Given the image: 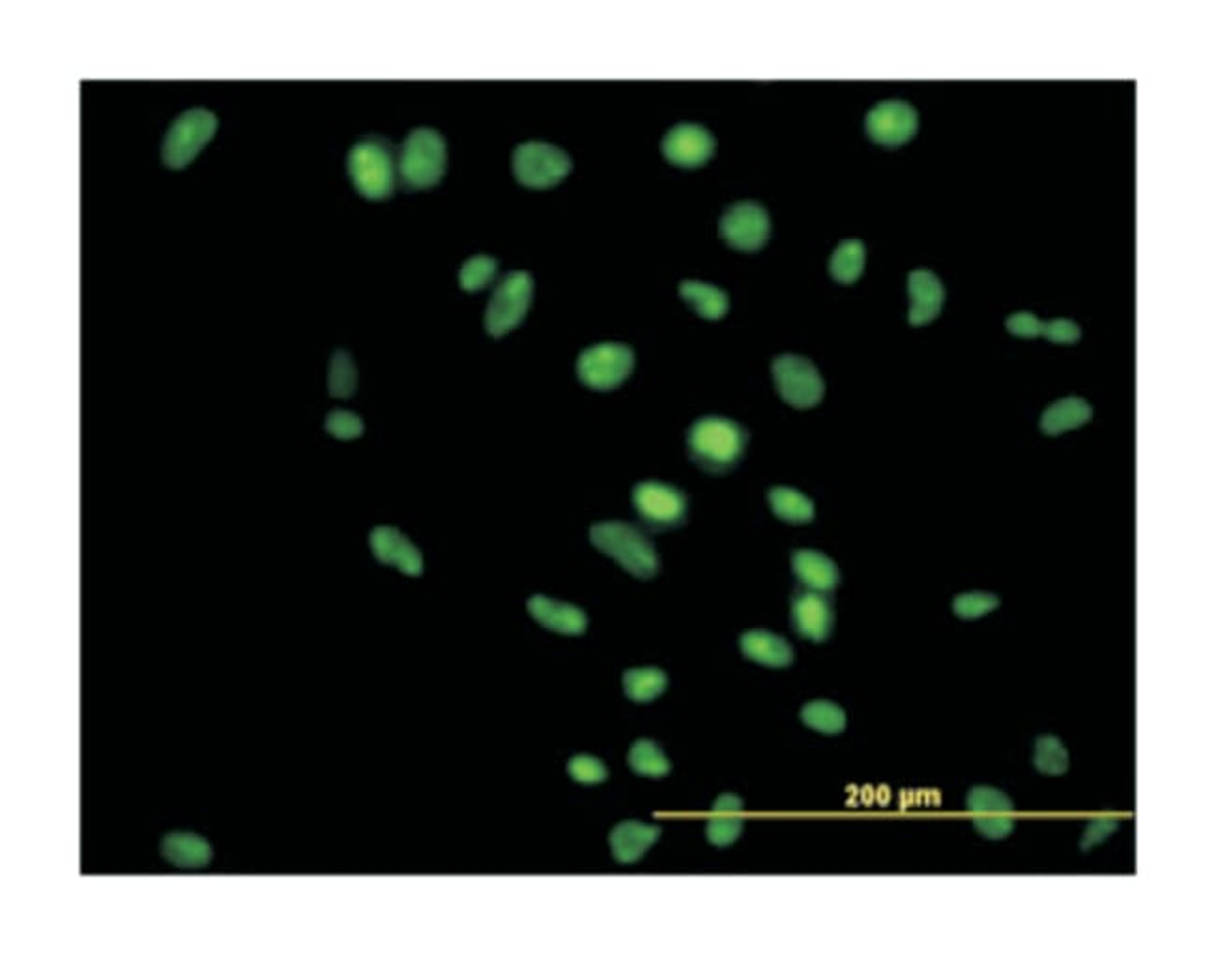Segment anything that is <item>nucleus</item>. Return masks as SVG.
<instances>
[{
  "label": "nucleus",
  "instance_id": "f257e3e1",
  "mask_svg": "<svg viewBox=\"0 0 1216 955\" xmlns=\"http://www.w3.org/2000/svg\"><path fill=\"white\" fill-rule=\"evenodd\" d=\"M590 541L637 578H651L659 569L656 548L640 529L631 524H593L590 528Z\"/></svg>",
  "mask_w": 1216,
  "mask_h": 955
},
{
  "label": "nucleus",
  "instance_id": "f03ea898",
  "mask_svg": "<svg viewBox=\"0 0 1216 955\" xmlns=\"http://www.w3.org/2000/svg\"><path fill=\"white\" fill-rule=\"evenodd\" d=\"M693 459L713 472L730 468L745 447V430L726 417H702L694 423L688 436Z\"/></svg>",
  "mask_w": 1216,
  "mask_h": 955
},
{
  "label": "nucleus",
  "instance_id": "7ed1b4c3",
  "mask_svg": "<svg viewBox=\"0 0 1216 955\" xmlns=\"http://www.w3.org/2000/svg\"><path fill=\"white\" fill-rule=\"evenodd\" d=\"M348 175L354 188L372 201L391 195L395 186V169L390 145L377 135H367L348 151Z\"/></svg>",
  "mask_w": 1216,
  "mask_h": 955
},
{
  "label": "nucleus",
  "instance_id": "20e7f679",
  "mask_svg": "<svg viewBox=\"0 0 1216 955\" xmlns=\"http://www.w3.org/2000/svg\"><path fill=\"white\" fill-rule=\"evenodd\" d=\"M446 170V143L431 127H417L404 138L399 156V172L410 188L435 186Z\"/></svg>",
  "mask_w": 1216,
  "mask_h": 955
},
{
  "label": "nucleus",
  "instance_id": "39448f33",
  "mask_svg": "<svg viewBox=\"0 0 1216 955\" xmlns=\"http://www.w3.org/2000/svg\"><path fill=\"white\" fill-rule=\"evenodd\" d=\"M217 119L209 109L183 111L172 120L161 143V161L169 169H183L196 158L202 146L214 137Z\"/></svg>",
  "mask_w": 1216,
  "mask_h": 955
},
{
  "label": "nucleus",
  "instance_id": "423d86ee",
  "mask_svg": "<svg viewBox=\"0 0 1216 955\" xmlns=\"http://www.w3.org/2000/svg\"><path fill=\"white\" fill-rule=\"evenodd\" d=\"M779 395L794 408H813L824 396V380L813 361L795 353L777 356L771 363Z\"/></svg>",
  "mask_w": 1216,
  "mask_h": 955
},
{
  "label": "nucleus",
  "instance_id": "0eeeda50",
  "mask_svg": "<svg viewBox=\"0 0 1216 955\" xmlns=\"http://www.w3.org/2000/svg\"><path fill=\"white\" fill-rule=\"evenodd\" d=\"M513 172L528 188H550L571 170V159L560 146L528 141L513 151Z\"/></svg>",
  "mask_w": 1216,
  "mask_h": 955
},
{
  "label": "nucleus",
  "instance_id": "6e6552de",
  "mask_svg": "<svg viewBox=\"0 0 1216 955\" xmlns=\"http://www.w3.org/2000/svg\"><path fill=\"white\" fill-rule=\"evenodd\" d=\"M635 353L622 342H599L582 350L577 361L580 382L592 390L605 391L622 384L629 377Z\"/></svg>",
  "mask_w": 1216,
  "mask_h": 955
},
{
  "label": "nucleus",
  "instance_id": "1a4fd4ad",
  "mask_svg": "<svg viewBox=\"0 0 1216 955\" xmlns=\"http://www.w3.org/2000/svg\"><path fill=\"white\" fill-rule=\"evenodd\" d=\"M532 277L526 271H511L497 284L486 311L487 334H507L523 321L532 300Z\"/></svg>",
  "mask_w": 1216,
  "mask_h": 955
},
{
  "label": "nucleus",
  "instance_id": "9d476101",
  "mask_svg": "<svg viewBox=\"0 0 1216 955\" xmlns=\"http://www.w3.org/2000/svg\"><path fill=\"white\" fill-rule=\"evenodd\" d=\"M718 233L736 249L755 251L766 244L769 234V215L762 204L755 201L734 202L726 207L718 221Z\"/></svg>",
  "mask_w": 1216,
  "mask_h": 955
},
{
  "label": "nucleus",
  "instance_id": "9b49d317",
  "mask_svg": "<svg viewBox=\"0 0 1216 955\" xmlns=\"http://www.w3.org/2000/svg\"><path fill=\"white\" fill-rule=\"evenodd\" d=\"M633 503L638 515L654 528L678 526L688 510V499L683 492L659 481L638 483L633 491Z\"/></svg>",
  "mask_w": 1216,
  "mask_h": 955
},
{
  "label": "nucleus",
  "instance_id": "f8f14e48",
  "mask_svg": "<svg viewBox=\"0 0 1216 955\" xmlns=\"http://www.w3.org/2000/svg\"><path fill=\"white\" fill-rule=\"evenodd\" d=\"M919 116L907 101L885 100L870 109L864 127L872 141L880 145L896 146L914 137Z\"/></svg>",
  "mask_w": 1216,
  "mask_h": 955
},
{
  "label": "nucleus",
  "instance_id": "ddd939ff",
  "mask_svg": "<svg viewBox=\"0 0 1216 955\" xmlns=\"http://www.w3.org/2000/svg\"><path fill=\"white\" fill-rule=\"evenodd\" d=\"M661 150L665 158L681 167H696L712 158L715 151V137L707 127L696 122H680L668 130L662 137Z\"/></svg>",
  "mask_w": 1216,
  "mask_h": 955
},
{
  "label": "nucleus",
  "instance_id": "4468645a",
  "mask_svg": "<svg viewBox=\"0 0 1216 955\" xmlns=\"http://www.w3.org/2000/svg\"><path fill=\"white\" fill-rule=\"evenodd\" d=\"M369 544L380 563L398 566L399 571L409 576L422 574V553L398 529L388 526L372 529Z\"/></svg>",
  "mask_w": 1216,
  "mask_h": 955
},
{
  "label": "nucleus",
  "instance_id": "2eb2a0df",
  "mask_svg": "<svg viewBox=\"0 0 1216 955\" xmlns=\"http://www.w3.org/2000/svg\"><path fill=\"white\" fill-rule=\"evenodd\" d=\"M529 616L545 629L558 634H582L588 627L587 614L574 604L561 603L545 595H534L528 600Z\"/></svg>",
  "mask_w": 1216,
  "mask_h": 955
},
{
  "label": "nucleus",
  "instance_id": "dca6fc26",
  "mask_svg": "<svg viewBox=\"0 0 1216 955\" xmlns=\"http://www.w3.org/2000/svg\"><path fill=\"white\" fill-rule=\"evenodd\" d=\"M907 290H910V297H912L907 318L914 326L928 324L939 315L946 292H944L941 281L934 276L933 271L925 270V268L912 271L907 276Z\"/></svg>",
  "mask_w": 1216,
  "mask_h": 955
},
{
  "label": "nucleus",
  "instance_id": "f3484780",
  "mask_svg": "<svg viewBox=\"0 0 1216 955\" xmlns=\"http://www.w3.org/2000/svg\"><path fill=\"white\" fill-rule=\"evenodd\" d=\"M795 630L813 641L826 640L833 627L832 604L822 593H800L792 606Z\"/></svg>",
  "mask_w": 1216,
  "mask_h": 955
},
{
  "label": "nucleus",
  "instance_id": "a211bd4d",
  "mask_svg": "<svg viewBox=\"0 0 1216 955\" xmlns=\"http://www.w3.org/2000/svg\"><path fill=\"white\" fill-rule=\"evenodd\" d=\"M659 836H661V829L656 824L624 821L612 829V855L622 864H633L643 858L644 853L659 840Z\"/></svg>",
  "mask_w": 1216,
  "mask_h": 955
},
{
  "label": "nucleus",
  "instance_id": "6ab92c4d",
  "mask_svg": "<svg viewBox=\"0 0 1216 955\" xmlns=\"http://www.w3.org/2000/svg\"><path fill=\"white\" fill-rule=\"evenodd\" d=\"M741 811H744L741 798L730 795V793H723L715 800L712 816L707 819V842L717 845V847H726V845L736 842L739 834H741V830H744L745 821L741 818Z\"/></svg>",
  "mask_w": 1216,
  "mask_h": 955
},
{
  "label": "nucleus",
  "instance_id": "aec40b11",
  "mask_svg": "<svg viewBox=\"0 0 1216 955\" xmlns=\"http://www.w3.org/2000/svg\"><path fill=\"white\" fill-rule=\"evenodd\" d=\"M739 648L745 656L769 667H784L792 664L794 651L784 638L768 630H749L741 636Z\"/></svg>",
  "mask_w": 1216,
  "mask_h": 955
},
{
  "label": "nucleus",
  "instance_id": "412c9836",
  "mask_svg": "<svg viewBox=\"0 0 1216 955\" xmlns=\"http://www.w3.org/2000/svg\"><path fill=\"white\" fill-rule=\"evenodd\" d=\"M795 576L807 585L811 592H832L838 584V569L826 553L816 550H797L792 555Z\"/></svg>",
  "mask_w": 1216,
  "mask_h": 955
},
{
  "label": "nucleus",
  "instance_id": "4be33fe9",
  "mask_svg": "<svg viewBox=\"0 0 1216 955\" xmlns=\"http://www.w3.org/2000/svg\"><path fill=\"white\" fill-rule=\"evenodd\" d=\"M161 855L165 861L175 864V866L183 867V869H197V867L207 866L210 858H212V849H210L209 842L202 840L197 834H188V832H172L161 840Z\"/></svg>",
  "mask_w": 1216,
  "mask_h": 955
},
{
  "label": "nucleus",
  "instance_id": "5701e85b",
  "mask_svg": "<svg viewBox=\"0 0 1216 955\" xmlns=\"http://www.w3.org/2000/svg\"><path fill=\"white\" fill-rule=\"evenodd\" d=\"M1091 419V406L1082 396H1067L1050 404L1040 417V427L1050 436L1082 427Z\"/></svg>",
  "mask_w": 1216,
  "mask_h": 955
},
{
  "label": "nucleus",
  "instance_id": "b1692460",
  "mask_svg": "<svg viewBox=\"0 0 1216 955\" xmlns=\"http://www.w3.org/2000/svg\"><path fill=\"white\" fill-rule=\"evenodd\" d=\"M680 294L689 305L696 308L700 316H704L707 321H717L721 316H725L728 308V296L725 290L712 283L693 281V279L681 281Z\"/></svg>",
  "mask_w": 1216,
  "mask_h": 955
},
{
  "label": "nucleus",
  "instance_id": "393cba45",
  "mask_svg": "<svg viewBox=\"0 0 1216 955\" xmlns=\"http://www.w3.org/2000/svg\"><path fill=\"white\" fill-rule=\"evenodd\" d=\"M667 673L659 667H633L624 673V692L637 704H648L667 690Z\"/></svg>",
  "mask_w": 1216,
  "mask_h": 955
},
{
  "label": "nucleus",
  "instance_id": "a878e982",
  "mask_svg": "<svg viewBox=\"0 0 1216 955\" xmlns=\"http://www.w3.org/2000/svg\"><path fill=\"white\" fill-rule=\"evenodd\" d=\"M769 505L779 518L792 524L813 520L814 505L803 492L790 486H776L768 494Z\"/></svg>",
  "mask_w": 1216,
  "mask_h": 955
},
{
  "label": "nucleus",
  "instance_id": "bb28decb",
  "mask_svg": "<svg viewBox=\"0 0 1216 955\" xmlns=\"http://www.w3.org/2000/svg\"><path fill=\"white\" fill-rule=\"evenodd\" d=\"M627 763L635 773L640 774V776H648V778H662V776L670 773V767H672L667 755L662 754L661 746L651 739H638L631 746Z\"/></svg>",
  "mask_w": 1216,
  "mask_h": 955
},
{
  "label": "nucleus",
  "instance_id": "cd10ccee",
  "mask_svg": "<svg viewBox=\"0 0 1216 955\" xmlns=\"http://www.w3.org/2000/svg\"><path fill=\"white\" fill-rule=\"evenodd\" d=\"M801 720L805 726L816 729L818 733H824V735H838L846 728L845 710H843V707H838L837 704L827 701V699L808 701L801 709Z\"/></svg>",
  "mask_w": 1216,
  "mask_h": 955
},
{
  "label": "nucleus",
  "instance_id": "c85d7f7f",
  "mask_svg": "<svg viewBox=\"0 0 1216 955\" xmlns=\"http://www.w3.org/2000/svg\"><path fill=\"white\" fill-rule=\"evenodd\" d=\"M864 266V246L858 238L845 239L838 244L829 260V271L840 283H854Z\"/></svg>",
  "mask_w": 1216,
  "mask_h": 955
},
{
  "label": "nucleus",
  "instance_id": "c756f323",
  "mask_svg": "<svg viewBox=\"0 0 1216 955\" xmlns=\"http://www.w3.org/2000/svg\"><path fill=\"white\" fill-rule=\"evenodd\" d=\"M1035 767L1042 774L1059 776L1069 771V752L1058 737L1045 735L1035 744Z\"/></svg>",
  "mask_w": 1216,
  "mask_h": 955
},
{
  "label": "nucleus",
  "instance_id": "7c9ffc66",
  "mask_svg": "<svg viewBox=\"0 0 1216 955\" xmlns=\"http://www.w3.org/2000/svg\"><path fill=\"white\" fill-rule=\"evenodd\" d=\"M966 805H968V810L978 813V816L1011 813V811L1015 810L1013 800H1011L1005 793L989 786L973 787V789L968 793Z\"/></svg>",
  "mask_w": 1216,
  "mask_h": 955
},
{
  "label": "nucleus",
  "instance_id": "2f4dec72",
  "mask_svg": "<svg viewBox=\"0 0 1216 955\" xmlns=\"http://www.w3.org/2000/svg\"><path fill=\"white\" fill-rule=\"evenodd\" d=\"M354 387H356V369H354L353 358L345 350H337L330 361V395L347 398L353 395Z\"/></svg>",
  "mask_w": 1216,
  "mask_h": 955
},
{
  "label": "nucleus",
  "instance_id": "473e14b6",
  "mask_svg": "<svg viewBox=\"0 0 1216 955\" xmlns=\"http://www.w3.org/2000/svg\"><path fill=\"white\" fill-rule=\"evenodd\" d=\"M497 270V260L487 255H476V257L468 258L467 262L462 265L459 273L460 286L473 292V290L483 289Z\"/></svg>",
  "mask_w": 1216,
  "mask_h": 955
},
{
  "label": "nucleus",
  "instance_id": "72a5a7b5",
  "mask_svg": "<svg viewBox=\"0 0 1216 955\" xmlns=\"http://www.w3.org/2000/svg\"><path fill=\"white\" fill-rule=\"evenodd\" d=\"M1000 606V598L992 593H964L952 603V610L960 619H979Z\"/></svg>",
  "mask_w": 1216,
  "mask_h": 955
},
{
  "label": "nucleus",
  "instance_id": "f704fd0d",
  "mask_svg": "<svg viewBox=\"0 0 1216 955\" xmlns=\"http://www.w3.org/2000/svg\"><path fill=\"white\" fill-rule=\"evenodd\" d=\"M568 773L579 784H601L609 778L605 763L593 755L579 754L571 757L568 763Z\"/></svg>",
  "mask_w": 1216,
  "mask_h": 955
},
{
  "label": "nucleus",
  "instance_id": "c9c22d12",
  "mask_svg": "<svg viewBox=\"0 0 1216 955\" xmlns=\"http://www.w3.org/2000/svg\"><path fill=\"white\" fill-rule=\"evenodd\" d=\"M326 430H328L335 438L341 440H350L356 438L359 434L364 432V423L359 419L358 415L347 409H334L332 414L326 417Z\"/></svg>",
  "mask_w": 1216,
  "mask_h": 955
},
{
  "label": "nucleus",
  "instance_id": "e433bc0d",
  "mask_svg": "<svg viewBox=\"0 0 1216 955\" xmlns=\"http://www.w3.org/2000/svg\"><path fill=\"white\" fill-rule=\"evenodd\" d=\"M975 829L989 840H1003L1015 830V819L1008 818V813H992V816H978L973 819Z\"/></svg>",
  "mask_w": 1216,
  "mask_h": 955
},
{
  "label": "nucleus",
  "instance_id": "4c0bfd02",
  "mask_svg": "<svg viewBox=\"0 0 1216 955\" xmlns=\"http://www.w3.org/2000/svg\"><path fill=\"white\" fill-rule=\"evenodd\" d=\"M1040 335H1045L1053 342H1076L1080 339V327L1067 318H1053V321L1042 322Z\"/></svg>",
  "mask_w": 1216,
  "mask_h": 955
},
{
  "label": "nucleus",
  "instance_id": "58836bf2",
  "mask_svg": "<svg viewBox=\"0 0 1216 955\" xmlns=\"http://www.w3.org/2000/svg\"><path fill=\"white\" fill-rule=\"evenodd\" d=\"M1007 329L1013 335L1018 337H1037L1042 329V321H1039L1034 313H1015L1007 318Z\"/></svg>",
  "mask_w": 1216,
  "mask_h": 955
},
{
  "label": "nucleus",
  "instance_id": "ea45409f",
  "mask_svg": "<svg viewBox=\"0 0 1216 955\" xmlns=\"http://www.w3.org/2000/svg\"><path fill=\"white\" fill-rule=\"evenodd\" d=\"M1117 827H1119L1117 819L1104 818L1093 821V823L1085 829L1084 838H1082V849L1087 851V849L1093 847V845L1103 843L1112 832H1116Z\"/></svg>",
  "mask_w": 1216,
  "mask_h": 955
}]
</instances>
